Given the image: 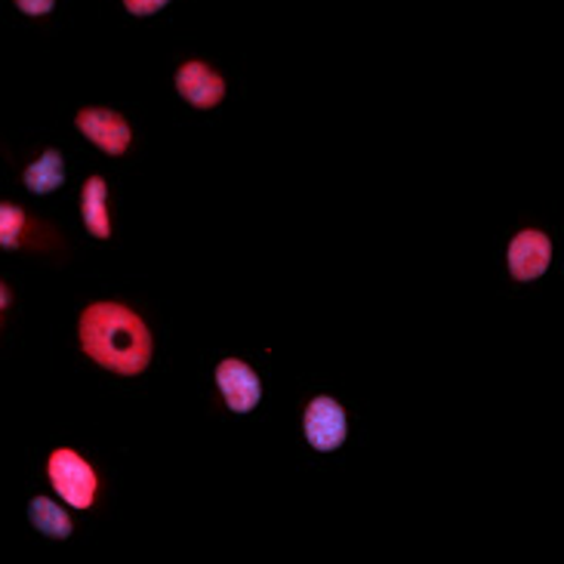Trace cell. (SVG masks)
<instances>
[{
    "label": "cell",
    "instance_id": "277c9868",
    "mask_svg": "<svg viewBox=\"0 0 564 564\" xmlns=\"http://www.w3.org/2000/svg\"><path fill=\"white\" fill-rule=\"evenodd\" d=\"M506 262H509V275L516 278V281H521V284L543 278L552 265L550 235H543V231L536 229L519 231V235L509 241Z\"/></svg>",
    "mask_w": 564,
    "mask_h": 564
},
{
    "label": "cell",
    "instance_id": "3957f363",
    "mask_svg": "<svg viewBox=\"0 0 564 564\" xmlns=\"http://www.w3.org/2000/svg\"><path fill=\"white\" fill-rule=\"evenodd\" d=\"M303 435L312 451L334 454L349 438V416L346 408L330 395H318L308 401L303 413Z\"/></svg>",
    "mask_w": 564,
    "mask_h": 564
},
{
    "label": "cell",
    "instance_id": "5b68a950",
    "mask_svg": "<svg viewBox=\"0 0 564 564\" xmlns=\"http://www.w3.org/2000/svg\"><path fill=\"white\" fill-rule=\"evenodd\" d=\"M75 123L77 130L87 137V142H93L96 149H102L106 154H123L133 142L130 123L111 108H80Z\"/></svg>",
    "mask_w": 564,
    "mask_h": 564
},
{
    "label": "cell",
    "instance_id": "9c48e42d",
    "mask_svg": "<svg viewBox=\"0 0 564 564\" xmlns=\"http://www.w3.org/2000/svg\"><path fill=\"white\" fill-rule=\"evenodd\" d=\"M22 183L37 198L59 192L65 185V158H62L59 149H46L37 161H31L25 173H22Z\"/></svg>",
    "mask_w": 564,
    "mask_h": 564
},
{
    "label": "cell",
    "instance_id": "8fae6325",
    "mask_svg": "<svg viewBox=\"0 0 564 564\" xmlns=\"http://www.w3.org/2000/svg\"><path fill=\"white\" fill-rule=\"evenodd\" d=\"M25 231V210L19 204H0V250H19Z\"/></svg>",
    "mask_w": 564,
    "mask_h": 564
},
{
    "label": "cell",
    "instance_id": "8992f818",
    "mask_svg": "<svg viewBox=\"0 0 564 564\" xmlns=\"http://www.w3.org/2000/svg\"><path fill=\"white\" fill-rule=\"evenodd\" d=\"M216 386L226 398L231 413H250L257 411L262 401V382L253 367H247L238 358H226L216 365Z\"/></svg>",
    "mask_w": 564,
    "mask_h": 564
},
{
    "label": "cell",
    "instance_id": "52a82bcc",
    "mask_svg": "<svg viewBox=\"0 0 564 564\" xmlns=\"http://www.w3.org/2000/svg\"><path fill=\"white\" fill-rule=\"evenodd\" d=\"M176 93L188 106L216 108L226 96V80H223V75H216L207 62H185L176 72Z\"/></svg>",
    "mask_w": 564,
    "mask_h": 564
},
{
    "label": "cell",
    "instance_id": "6da1fadb",
    "mask_svg": "<svg viewBox=\"0 0 564 564\" xmlns=\"http://www.w3.org/2000/svg\"><path fill=\"white\" fill-rule=\"evenodd\" d=\"M80 349L87 358L121 377H139L152 365V334L133 308L121 303H93L77 321Z\"/></svg>",
    "mask_w": 564,
    "mask_h": 564
},
{
    "label": "cell",
    "instance_id": "7c38bea8",
    "mask_svg": "<svg viewBox=\"0 0 564 564\" xmlns=\"http://www.w3.org/2000/svg\"><path fill=\"white\" fill-rule=\"evenodd\" d=\"M170 0H123V7H127V13L137 15V19H149V15H158L164 7H167Z\"/></svg>",
    "mask_w": 564,
    "mask_h": 564
},
{
    "label": "cell",
    "instance_id": "5bb4252c",
    "mask_svg": "<svg viewBox=\"0 0 564 564\" xmlns=\"http://www.w3.org/2000/svg\"><path fill=\"white\" fill-rule=\"evenodd\" d=\"M10 303H13V293H10V288L0 281V308H7Z\"/></svg>",
    "mask_w": 564,
    "mask_h": 564
},
{
    "label": "cell",
    "instance_id": "ba28073f",
    "mask_svg": "<svg viewBox=\"0 0 564 564\" xmlns=\"http://www.w3.org/2000/svg\"><path fill=\"white\" fill-rule=\"evenodd\" d=\"M80 219L93 238L108 241L111 238V219H108V185L102 176H90L80 192Z\"/></svg>",
    "mask_w": 564,
    "mask_h": 564
},
{
    "label": "cell",
    "instance_id": "7a4b0ae2",
    "mask_svg": "<svg viewBox=\"0 0 564 564\" xmlns=\"http://www.w3.org/2000/svg\"><path fill=\"white\" fill-rule=\"evenodd\" d=\"M46 475L62 503L72 509H90L99 490V478L93 466L72 447H59L46 459Z\"/></svg>",
    "mask_w": 564,
    "mask_h": 564
},
{
    "label": "cell",
    "instance_id": "4fadbf2b",
    "mask_svg": "<svg viewBox=\"0 0 564 564\" xmlns=\"http://www.w3.org/2000/svg\"><path fill=\"white\" fill-rule=\"evenodd\" d=\"M19 7V13L29 15V19H41V15H50L56 10V0H13Z\"/></svg>",
    "mask_w": 564,
    "mask_h": 564
},
{
    "label": "cell",
    "instance_id": "30bf717a",
    "mask_svg": "<svg viewBox=\"0 0 564 564\" xmlns=\"http://www.w3.org/2000/svg\"><path fill=\"white\" fill-rule=\"evenodd\" d=\"M29 521L37 534L50 536V540H68L72 531H75L72 516L56 500L44 497V494H37V497L29 500Z\"/></svg>",
    "mask_w": 564,
    "mask_h": 564
}]
</instances>
